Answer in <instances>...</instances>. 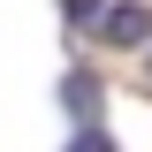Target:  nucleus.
<instances>
[{"mask_svg":"<svg viewBox=\"0 0 152 152\" xmlns=\"http://www.w3.org/2000/svg\"><path fill=\"white\" fill-rule=\"evenodd\" d=\"M69 152H114V137H99V129H84V137H76Z\"/></svg>","mask_w":152,"mask_h":152,"instance_id":"7ed1b4c3","label":"nucleus"},{"mask_svg":"<svg viewBox=\"0 0 152 152\" xmlns=\"http://www.w3.org/2000/svg\"><path fill=\"white\" fill-rule=\"evenodd\" d=\"M61 99H69V107L84 114V122L99 114V84H91V76H69V84H61Z\"/></svg>","mask_w":152,"mask_h":152,"instance_id":"f03ea898","label":"nucleus"},{"mask_svg":"<svg viewBox=\"0 0 152 152\" xmlns=\"http://www.w3.org/2000/svg\"><path fill=\"white\" fill-rule=\"evenodd\" d=\"M99 31H107L114 46H137V38H152V15H145V8H107Z\"/></svg>","mask_w":152,"mask_h":152,"instance_id":"f257e3e1","label":"nucleus"},{"mask_svg":"<svg viewBox=\"0 0 152 152\" xmlns=\"http://www.w3.org/2000/svg\"><path fill=\"white\" fill-rule=\"evenodd\" d=\"M61 8H69V15H91V8H99V0H61Z\"/></svg>","mask_w":152,"mask_h":152,"instance_id":"20e7f679","label":"nucleus"}]
</instances>
